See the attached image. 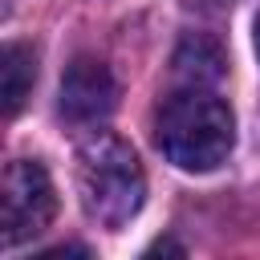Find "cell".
I'll use <instances>...</instances> for the list:
<instances>
[{
  "mask_svg": "<svg viewBox=\"0 0 260 260\" xmlns=\"http://www.w3.org/2000/svg\"><path fill=\"white\" fill-rule=\"evenodd\" d=\"M77 195L89 219L102 228H122L138 215L146 199V175L130 142L98 134L77 150Z\"/></svg>",
  "mask_w": 260,
  "mask_h": 260,
  "instance_id": "2",
  "label": "cell"
},
{
  "mask_svg": "<svg viewBox=\"0 0 260 260\" xmlns=\"http://www.w3.org/2000/svg\"><path fill=\"white\" fill-rule=\"evenodd\" d=\"M154 142L179 171H215L236 142V118L211 89L179 85L154 118Z\"/></svg>",
  "mask_w": 260,
  "mask_h": 260,
  "instance_id": "1",
  "label": "cell"
},
{
  "mask_svg": "<svg viewBox=\"0 0 260 260\" xmlns=\"http://www.w3.org/2000/svg\"><path fill=\"white\" fill-rule=\"evenodd\" d=\"M61 118L73 126H98L114 114L118 106V81L106 61L98 57H77L65 77H61Z\"/></svg>",
  "mask_w": 260,
  "mask_h": 260,
  "instance_id": "4",
  "label": "cell"
},
{
  "mask_svg": "<svg viewBox=\"0 0 260 260\" xmlns=\"http://www.w3.org/2000/svg\"><path fill=\"white\" fill-rule=\"evenodd\" d=\"M175 81L179 85H195V89H211L219 77H223V57H219V45L207 41V37H187L175 53Z\"/></svg>",
  "mask_w": 260,
  "mask_h": 260,
  "instance_id": "5",
  "label": "cell"
},
{
  "mask_svg": "<svg viewBox=\"0 0 260 260\" xmlns=\"http://www.w3.org/2000/svg\"><path fill=\"white\" fill-rule=\"evenodd\" d=\"M32 77H37V61H32V49L24 45H4V110L16 114L32 89Z\"/></svg>",
  "mask_w": 260,
  "mask_h": 260,
  "instance_id": "6",
  "label": "cell"
},
{
  "mask_svg": "<svg viewBox=\"0 0 260 260\" xmlns=\"http://www.w3.org/2000/svg\"><path fill=\"white\" fill-rule=\"evenodd\" d=\"M57 211V191L37 158H16L0 183V236L8 248L41 236Z\"/></svg>",
  "mask_w": 260,
  "mask_h": 260,
  "instance_id": "3",
  "label": "cell"
},
{
  "mask_svg": "<svg viewBox=\"0 0 260 260\" xmlns=\"http://www.w3.org/2000/svg\"><path fill=\"white\" fill-rule=\"evenodd\" d=\"M252 37H256V57H260V16H256V28H252Z\"/></svg>",
  "mask_w": 260,
  "mask_h": 260,
  "instance_id": "7",
  "label": "cell"
}]
</instances>
